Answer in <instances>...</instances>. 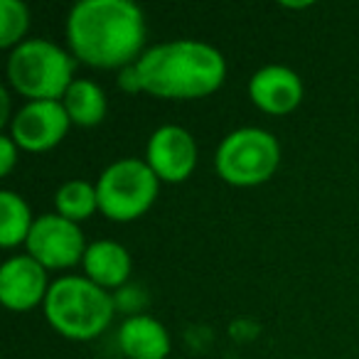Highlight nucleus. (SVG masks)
Listing matches in <instances>:
<instances>
[{"label": "nucleus", "mask_w": 359, "mask_h": 359, "mask_svg": "<svg viewBox=\"0 0 359 359\" xmlns=\"http://www.w3.org/2000/svg\"><path fill=\"white\" fill-rule=\"evenodd\" d=\"M55 210L69 222H84L94 217L99 210V195H96V185L86 182V180H69L60 190L55 192Z\"/></svg>", "instance_id": "obj_16"}, {"label": "nucleus", "mask_w": 359, "mask_h": 359, "mask_svg": "<svg viewBox=\"0 0 359 359\" xmlns=\"http://www.w3.org/2000/svg\"><path fill=\"white\" fill-rule=\"evenodd\" d=\"M145 18L130 0H79L67 18V42L76 62L94 69H126L143 57Z\"/></svg>", "instance_id": "obj_1"}, {"label": "nucleus", "mask_w": 359, "mask_h": 359, "mask_svg": "<svg viewBox=\"0 0 359 359\" xmlns=\"http://www.w3.org/2000/svg\"><path fill=\"white\" fill-rule=\"evenodd\" d=\"M81 266H84L86 278L94 280L104 290H109L123 288L130 276V269H133V261H130V254L123 244L111 239H99L86 246Z\"/></svg>", "instance_id": "obj_13"}, {"label": "nucleus", "mask_w": 359, "mask_h": 359, "mask_svg": "<svg viewBox=\"0 0 359 359\" xmlns=\"http://www.w3.org/2000/svg\"><path fill=\"white\" fill-rule=\"evenodd\" d=\"M160 180L145 160L121 158L96 180L99 212L111 222H133L158 200Z\"/></svg>", "instance_id": "obj_6"}, {"label": "nucleus", "mask_w": 359, "mask_h": 359, "mask_svg": "<svg viewBox=\"0 0 359 359\" xmlns=\"http://www.w3.org/2000/svg\"><path fill=\"white\" fill-rule=\"evenodd\" d=\"M11 121V94H8V89H0V123L6 126Z\"/></svg>", "instance_id": "obj_19"}, {"label": "nucleus", "mask_w": 359, "mask_h": 359, "mask_svg": "<svg viewBox=\"0 0 359 359\" xmlns=\"http://www.w3.org/2000/svg\"><path fill=\"white\" fill-rule=\"evenodd\" d=\"M25 246L27 254L37 264L45 266L47 271L76 266L84 261L86 254V241L81 226L76 222L65 219L57 212L37 217Z\"/></svg>", "instance_id": "obj_7"}, {"label": "nucleus", "mask_w": 359, "mask_h": 359, "mask_svg": "<svg viewBox=\"0 0 359 359\" xmlns=\"http://www.w3.org/2000/svg\"><path fill=\"white\" fill-rule=\"evenodd\" d=\"M76 60L52 40H25L8 57V81L27 101H62L74 81Z\"/></svg>", "instance_id": "obj_4"}, {"label": "nucleus", "mask_w": 359, "mask_h": 359, "mask_svg": "<svg viewBox=\"0 0 359 359\" xmlns=\"http://www.w3.org/2000/svg\"><path fill=\"white\" fill-rule=\"evenodd\" d=\"M72 121L62 101H27L11 121V138L20 150L45 153L60 145L69 130Z\"/></svg>", "instance_id": "obj_8"}, {"label": "nucleus", "mask_w": 359, "mask_h": 359, "mask_svg": "<svg viewBox=\"0 0 359 359\" xmlns=\"http://www.w3.org/2000/svg\"><path fill=\"white\" fill-rule=\"evenodd\" d=\"M62 106H65L72 126H81V128L99 126L106 118V111H109V101H106L104 89L91 79L72 81L67 94L62 96Z\"/></svg>", "instance_id": "obj_14"}, {"label": "nucleus", "mask_w": 359, "mask_h": 359, "mask_svg": "<svg viewBox=\"0 0 359 359\" xmlns=\"http://www.w3.org/2000/svg\"><path fill=\"white\" fill-rule=\"evenodd\" d=\"M27 27H30V11L20 0H0V47L15 50L22 45Z\"/></svg>", "instance_id": "obj_17"}, {"label": "nucleus", "mask_w": 359, "mask_h": 359, "mask_svg": "<svg viewBox=\"0 0 359 359\" xmlns=\"http://www.w3.org/2000/svg\"><path fill=\"white\" fill-rule=\"evenodd\" d=\"M42 308L55 332L76 342H89L114 323L116 300L86 276H62L50 285Z\"/></svg>", "instance_id": "obj_3"}, {"label": "nucleus", "mask_w": 359, "mask_h": 359, "mask_svg": "<svg viewBox=\"0 0 359 359\" xmlns=\"http://www.w3.org/2000/svg\"><path fill=\"white\" fill-rule=\"evenodd\" d=\"M32 224H35V217H32L25 197L13 190L0 192V246L15 249V246L25 244Z\"/></svg>", "instance_id": "obj_15"}, {"label": "nucleus", "mask_w": 359, "mask_h": 359, "mask_svg": "<svg viewBox=\"0 0 359 359\" xmlns=\"http://www.w3.org/2000/svg\"><path fill=\"white\" fill-rule=\"evenodd\" d=\"M145 163L160 182H185L197 168V140L182 126H160L145 145Z\"/></svg>", "instance_id": "obj_9"}, {"label": "nucleus", "mask_w": 359, "mask_h": 359, "mask_svg": "<svg viewBox=\"0 0 359 359\" xmlns=\"http://www.w3.org/2000/svg\"><path fill=\"white\" fill-rule=\"evenodd\" d=\"M280 165V145L266 128L244 126L222 138L215 168L226 185L256 187L269 182Z\"/></svg>", "instance_id": "obj_5"}, {"label": "nucleus", "mask_w": 359, "mask_h": 359, "mask_svg": "<svg viewBox=\"0 0 359 359\" xmlns=\"http://www.w3.org/2000/svg\"><path fill=\"white\" fill-rule=\"evenodd\" d=\"M140 91L168 101L205 99L226 79V60L202 40H172L150 47L135 62Z\"/></svg>", "instance_id": "obj_2"}, {"label": "nucleus", "mask_w": 359, "mask_h": 359, "mask_svg": "<svg viewBox=\"0 0 359 359\" xmlns=\"http://www.w3.org/2000/svg\"><path fill=\"white\" fill-rule=\"evenodd\" d=\"M18 143L11 135H0V172L8 175L18 163Z\"/></svg>", "instance_id": "obj_18"}, {"label": "nucleus", "mask_w": 359, "mask_h": 359, "mask_svg": "<svg viewBox=\"0 0 359 359\" xmlns=\"http://www.w3.org/2000/svg\"><path fill=\"white\" fill-rule=\"evenodd\" d=\"M118 347L128 359H165L172 344L163 323L140 313L121 323Z\"/></svg>", "instance_id": "obj_12"}, {"label": "nucleus", "mask_w": 359, "mask_h": 359, "mask_svg": "<svg viewBox=\"0 0 359 359\" xmlns=\"http://www.w3.org/2000/svg\"><path fill=\"white\" fill-rule=\"evenodd\" d=\"M303 79L283 65H266L249 79V99L256 109L271 116H285L303 101Z\"/></svg>", "instance_id": "obj_11"}, {"label": "nucleus", "mask_w": 359, "mask_h": 359, "mask_svg": "<svg viewBox=\"0 0 359 359\" xmlns=\"http://www.w3.org/2000/svg\"><path fill=\"white\" fill-rule=\"evenodd\" d=\"M47 283V269L37 264L30 254L13 256L0 266V300L8 310L25 313L37 305H45L50 293Z\"/></svg>", "instance_id": "obj_10"}]
</instances>
